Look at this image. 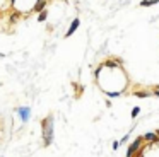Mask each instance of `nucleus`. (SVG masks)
<instances>
[{
	"label": "nucleus",
	"instance_id": "f257e3e1",
	"mask_svg": "<svg viewBox=\"0 0 159 157\" xmlns=\"http://www.w3.org/2000/svg\"><path fill=\"white\" fill-rule=\"evenodd\" d=\"M43 138H45V145H50L53 142V116H46L43 120Z\"/></svg>",
	"mask_w": 159,
	"mask_h": 157
},
{
	"label": "nucleus",
	"instance_id": "f03ea898",
	"mask_svg": "<svg viewBox=\"0 0 159 157\" xmlns=\"http://www.w3.org/2000/svg\"><path fill=\"white\" fill-rule=\"evenodd\" d=\"M17 113H19V116H21V120L26 123L27 120H29V113H31V109L27 108V106H24V108H17Z\"/></svg>",
	"mask_w": 159,
	"mask_h": 157
},
{
	"label": "nucleus",
	"instance_id": "7ed1b4c3",
	"mask_svg": "<svg viewBox=\"0 0 159 157\" xmlns=\"http://www.w3.org/2000/svg\"><path fill=\"white\" fill-rule=\"evenodd\" d=\"M79 26H80V21H79V19H74V22L70 24V27H69V31L65 32V36H67V38H69V36H72V34L77 31V27H79Z\"/></svg>",
	"mask_w": 159,
	"mask_h": 157
},
{
	"label": "nucleus",
	"instance_id": "20e7f679",
	"mask_svg": "<svg viewBox=\"0 0 159 157\" xmlns=\"http://www.w3.org/2000/svg\"><path fill=\"white\" fill-rule=\"evenodd\" d=\"M140 144H142V138H137V140H135V142L130 145V149H128V152H127V157H132V156H134V152H135V150L140 147Z\"/></svg>",
	"mask_w": 159,
	"mask_h": 157
},
{
	"label": "nucleus",
	"instance_id": "39448f33",
	"mask_svg": "<svg viewBox=\"0 0 159 157\" xmlns=\"http://www.w3.org/2000/svg\"><path fill=\"white\" fill-rule=\"evenodd\" d=\"M45 5H46V0H38V2H36V5L33 7V10H34V12H43Z\"/></svg>",
	"mask_w": 159,
	"mask_h": 157
},
{
	"label": "nucleus",
	"instance_id": "423d86ee",
	"mask_svg": "<svg viewBox=\"0 0 159 157\" xmlns=\"http://www.w3.org/2000/svg\"><path fill=\"white\" fill-rule=\"evenodd\" d=\"M159 0H144V2H140V5L142 7H149V5H156Z\"/></svg>",
	"mask_w": 159,
	"mask_h": 157
},
{
	"label": "nucleus",
	"instance_id": "0eeeda50",
	"mask_svg": "<svg viewBox=\"0 0 159 157\" xmlns=\"http://www.w3.org/2000/svg\"><path fill=\"white\" fill-rule=\"evenodd\" d=\"M46 15H48V12H46V10L39 12V15H38V22H43V21H46Z\"/></svg>",
	"mask_w": 159,
	"mask_h": 157
},
{
	"label": "nucleus",
	"instance_id": "6e6552de",
	"mask_svg": "<svg viewBox=\"0 0 159 157\" xmlns=\"http://www.w3.org/2000/svg\"><path fill=\"white\" fill-rule=\"evenodd\" d=\"M144 138H146V140H149V142H152V140H156V138H158V133H147Z\"/></svg>",
	"mask_w": 159,
	"mask_h": 157
},
{
	"label": "nucleus",
	"instance_id": "1a4fd4ad",
	"mask_svg": "<svg viewBox=\"0 0 159 157\" xmlns=\"http://www.w3.org/2000/svg\"><path fill=\"white\" fill-rule=\"evenodd\" d=\"M104 65H106V67H110V68H116V67H118L120 63H115V62H111V60H108V62H106Z\"/></svg>",
	"mask_w": 159,
	"mask_h": 157
},
{
	"label": "nucleus",
	"instance_id": "9d476101",
	"mask_svg": "<svg viewBox=\"0 0 159 157\" xmlns=\"http://www.w3.org/2000/svg\"><path fill=\"white\" fill-rule=\"evenodd\" d=\"M135 96H137V97H147L149 92H135Z\"/></svg>",
	"mask_w": 159,
	"mask_h": 157
},
{
	"label": "nucleus",
	"instance_id": "9b49d317",
	"mask_svg": "<svg viewBox=\"0 0 159 157\" xmlns=\"http://www.w3.org/2000/svg\"><path fill=\"white\" fill-rule=\"evenodd\" d=\"M139 111H140V109H139V108H134V111H132V116H134V118H135V116H137V115H139Z\"/></svg>",
	"mask_w": 159,
	"mask_h": 157
},
{
	"label": "nucleus",
	"instance_id": "f8f14e48",
	"mask_svg": "<svg viewBox=\"0 0 159 157\" xmlns=\"http://www.w3.org/2000/svg\"><path fill=\"white\" fill-rule=\"evenodd\" d=\"M154 96H159V91H154Z\"/></svg>",
	"mask_w": 159,
	"mask_h": 157
},
{
	"label": "nucleus",
	"instance_id": "ddd939ff",
	"mask_svg": "<svg viewBox=\"0 0 159 157\" xmlns=\"http://www.w3.org/2000/svg\"><path fill=\"white\" fill-rule=\"evenodd\" d=\"M15 3V0H10V5H14Z\"/></svg>",
	"mask_w": 159,
	"mask_h": 157
},
{
	"label": "nucleus",
	"instance_id": "4468645a",
	"mask_svg": "<svg viewBox=\"0 0 159 157\" xmlns=\"http://www.w3.org/2000/svg\"><path fill=\"white\" fill-rule=\"evenodd\" d=\"M2 56H3V53H0V58H2Z\"/></svg>",
	"mask_w": 159,
	"mask_h": 157
},
{
	"label": "nucleus",
	"instance_id": "2eb2a0df",
	"mask_svg": "<svg viewBox=\"0 0 159 157\" xmlns=\"http://www.w3.org/2000/svg\"><path fill=\"white\" fill-rule=\"evenodd\" d=\"M158 137H159V132H158Z\"/></svg>",
	"mask_w": 159,
	"mask_h": 157
},
{
	"label": "nucleus",
	"instance_id": "dca6fc26",
	"mask_svg": "<svg viewBox=\"0 0 159 157\" xmlns=\"http://www.w3.org/2000/svg\"><path fill=\"white\" fill-rule=\"evenodd\" d=\"M63 2H67V0H63Z\"/></svg>",
	"mask_w": 159,
	"mask_h": 157
}]
</instances>
